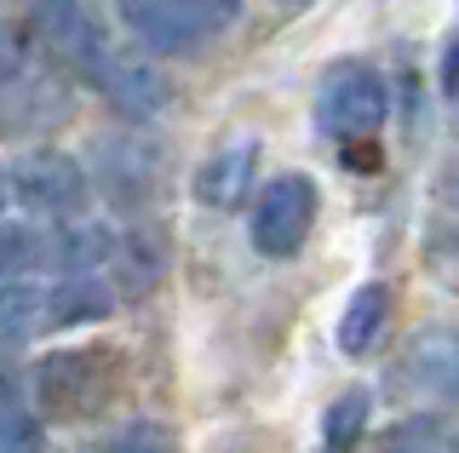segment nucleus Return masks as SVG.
Segmentation results:
<instances>
[{
    "label": "nucleus",
    "instance_id": "nucleus-1",
    "mask_svg": "<svg viewBox=\"0 0 459 453\" xmlns=\"http://www.w3.org/2000/svg\"><path fill=\"white\" fill-rule=\"evenodd\" d=\"M115 385H121V362L109 356V350H52L47 362L35 367V396L40 407L57 419H92L104 414V402L115 396Z\"/></svg>",
    "mask_w": 459,
    "mask_h": 453
},
{
    "label": "nucleus",
    "instance_id": "nucleus-2",
    "mask_svg": "<svg viewBox=\"0 0 459 453\" xmlns=\"http://www.w3.org/2000/svg\"><path fill=\"white\" fill-rule=\"evenodd\" d=\"M115 12L150 52H195L236 23L241 0H115Z\"/></svg>",
    "mask_w": 459,
    "mask_h": 453
},
{
    "label": "nucleus",
    "instance_id": "nucleus-3",
    "mask_svg": "<svg viewBox=\"0 0 459 453\" xmlns=\"http://www.w3.org/2000/svg\"><path fill=\"white\" fill-rule=\"evenodd\" d=\"M310 224H316V184L305 173L270 178L264 190H258L253 212H247V235L264 259H293V252L305 247Z\"/></svg>",
    "mask_w": 459,
    "mask_h": 453
},
{
    "label": "nucleus",
    "instance_id": "nucleus-4",
    "mask_svg": "<svg viewBox=\"0 0 459 453\" xmlns=\"http://www.w3.org/2000/svg\"><path fill=\"white\" fill-rule=\"evenodd\" d=\"M385 115H391V92H385L379 69L339 64L333 75L322 81L316 121H322L327 138H368V132H379V126H385Z\"/></svg>",
    "mask_w": 459,
    "mask_h": 453
},
{
    "label": "nucleus",
    "instance_id": "nucleus-5",
    "mask_svg": "<svg viewBox=\"0 0 459 453\" xmlns=\"http://www.w3.org/2000/svg\"><path fill=\"white\" fill-rule=\"evenodd\" d=\"M12 195H18V207H29V212L75 218L92 190H86L81 161H69V155H29L18 173H12Z\"/></svg>",
    "mask_w": 459,
    "mask_h": 453
},
{
    "label": "nucleus",
    "instance_id": "nucleus-6",
    "mask_svg": "<svg viewBox=\"0 0 459 453\" xmlns=\"http://www.w3.org/2000/svg\"><path fill=\"white\" fill-rule=\"evenodd\" d=\"M396 379L413 396H437V402H459V328H420L402 350Z\"/></svg>",
    "mask_w": 459,
    "mask_h": 453
},
{
    "label": "nucleus",
    "instance_id": "nucleus-7",
    "mask_svg": "<svg viewBox=\"0 0 459 453\" xmlns=\"http://www.w3.org/2000/svg\"><path fill=\"white\" fill-rule=\"evenodd\" d=\"M98 161H104V190L115 207H143L155 190V150L138 144V138H109L98 144Z\"/></svg>",
    "mask_w": 459,
    "mask_h": 453
},
{
    "label": "nucleus",
    "instance_id": "nucleus-8",
    "mask_svg": "<svg viewBox=\"0 0 459 453\" xmlns=\"http://www.w3.org/2000/svg\"><path fill=\"white\" fill-rule=\"evenodd\" d=\"M253 144H230V150H219V155H207V161L195 167V201L201 207H219V212H230V207H241V195H247V184H253Z\"/></svg>",
    "mask_w": 459,
    "mask_h": 453
},
{
    "label": "nucleus",
    "instance_id": "nucleus-9",
    "mask_svg": "<svg viewBox=\"0 0 459 453\" xmlns=\"http://www.w3.org/2000/svg\"><path fill=\"white\" fill-rule=\"evenodd\" d=\"M115 310V293L104 287L98 276H75V281H64L57 293H47V328L52 333H64V328H86V321H104Z\"/></svg>",
    "mask_w": 459,
    "mask_h": 453
},
{
    "label": "nucleus",
    "instance_id": "nucleus-10",
    "mask_svg": "<svg viewBox=\"0 0 459 453\" xmlns=\"http://www.w3.org/2000/svg\"><path fill=\"white\" fill-rule=\"evenodd\" d=\"M109 98H115V109H126V115H155V109L167 104V75H155L150 64H115L104 69V81H98Z\"/></svg>",
    "mask_w": 459,
    "mask_h": 453
},
{
    "label": "nucleus",
    "instance_id": "nucleus-11",
    "mask_svg": "<svg viewBox=\"0 0 459 453\" xmlns=\"http://www.w3.org/2000/svg\"><path fill=\"white\" fill-rule=\"evenodd\" d=\"M385 310H391V293H385L379 281H368V287L351 293V304H344V316H339V350L344 356H368V350L379 345Z\"/></svg>",
    "mask_w": 459,
    "mask_h": 453
},
{
    "label": "nucleus",
    "instance_id": "nucleus-12",
    "mask_svg": "<svg viewBox=\"0 0 459 453\" xmlns=\"http://www.w3.org/2000/svg\"><path fill=\"white\" fill-rule=\"evenodd\" d=\"M373 453H459V431L442 419H402L379 436Z\"/></svg>",
    "mask_w": 459,
    "mask_h": 453
},
{
    "label": "nucleus",
    "instance_id": "nucleus-13",
    "mask_svg": "<svg viewBox=\"0 0 459 453\" xmlns=\"http://www.w3.org/2000/svg\"><path fill=\"white\" fill-rule=\"evenodd\" d=\"M368 414H373L368 390H344L322 419V453H351L362 442V431H368Z\"/></svg>",
    "mask_w": 459,
    "mask_h": 453
},
{
    "label": "nucleus",
    "instance_id": "nucleus-14",
    "mask_svg": "<svg viewBox=\"0 0 459 453\" xmlns=\"http://www.w3.org/2000/svg\"><path fill=\"white\" fill-rule=\"evenodd\" d=\"M47 316V293L18 281V287L0 293V345H18V338L35 333V321Z\"/></svg>",
    "mask_w": 459,
    "mask_h": 453
},
{
    "label": "nucleus",
    "instance_id": "nucleus-15",
    "mask_svg": "<svg viewBox=\"0 0 459 453\" xmlns=\"http://www.w3.org/2000/svg\"><path fill=\"white\" fill-rule=\"evenodd\" d=\"M40 442H47L40 419L29 414L6 385H0V453H40Z\"/></svg>",
    "mask_w": 459,
    "mask_h": 453
},
{
    "label": "nucleus",
    "instance_id": "nucleus-16",
    "mask_svg": "<svg viewBox=\"0 0 459 453\" xmlns=\"http://www.w3.org/2000/svg\"><path fill=\"white\" fill-rule=\"evenodd\" d=\"M115 252H121V242H115V235L104 230V224H86V230H75L64 242V264L69 270H92V264H104V259H115Z\"/></svg>",
    "mask_w": 459,
    "mask_h": 453
},
{
    "label": "nucleus",
    "instance_id": "nucleus-17",
    "mask_svg": "<svg viewBox=\"0 0 459 453\" xmlns=\"http://www.w3.org/2000/svg\"><path fill=\"white\" fill-rule=\"evenodd\" d=\"M109 453H178V436L155 419H133L109 436Z\"/></svg>",
    "mask_w": 459,
    "mask_h": 453
},
{
    "label": "nucleus",
    "instance_id": "nucleus-18",
    "mask_svg": "<svg viewBox=\"0 0 459 453\" xmlns=\"http://www.w3.org/2000/svg\"><path fill=\"white\" fill-rule=\"evenodd\" d=\"M425 270L442 281V287H454L459 293V224L454 230H437L425 242Z\"/></svg>",
    "mask_w": 459,
    "mask_h": 453
},
{
    "label": "nucleus",
    "instance_id": "nucleus-19",
    "mask_svg": "<svg viewBox=\"0 0 459 453\" xmlns=\"http://www.w3.org/2000/svg\"><path fill=\"white\" fill-rule=\"evenodd\" d=\"M29 259H35V235H29L23 224H0V281L18 276Z\"/></svg>",
    "mask_w": 459,
    "mask_h": 453
},
{
    "label": "nucleus",
    "instance_id": "nucleus-20",
    "mask_svg": "<svg viewBox=\"0 0 459 453\" xmlns=\"http://www.w3.org/2000/svg\"><path fill=\"white\" fill-rule=\"evenodd\" d=\"M12 69H18V47H12V40H6V35H0V81H6V75H12Z\"/></svg>",
    "mask_w": 459,
    "mask_h": 453
},
{
    "label": "nucleus",
    "instance_id": "nucleus-21",
    "mask_svg": "<svg viewBox=\"0 0 459 453\" xmlns=\"http://www.w3.org/2000/svg\"><path fill=\"white\" fill-rule=\"evenodd\" d=\"M12 201H18V195H12V178H6V173H0V212H6Z\"/></svg>",
    "mask_w": 459,
    "mask_h": 453
},
{
    "label": "nucleus",
    "instance_id": "nucleus-22",
    "mask_svg": "<svg viewBox=\"0 0 459 453\" xmlns=\"http://www.w3.org/2000/svg\"><path fill=\"white\" fill-rule=\"evenodd\" d=\"M448 201H454V207H459V178H448Z\"/></svg>",
    "mask_w": 459,
    "mask_h": 453
}]
</instances>
